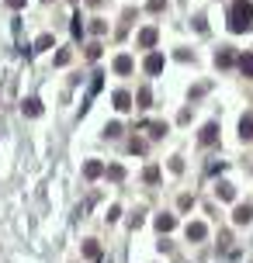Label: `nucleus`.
I'll list each match as a JSON object with an SVG mask.
<instances>
[{"label": "nucleus", "instance_id": "bb28decb", "mask_svg": "<svg viewBox=\"0 0 253 263\" xmlns=\"http://www.w3.org/2000/svg\"><path fill=\"white\" fill-rule=\"evenodd\" d=\"M7 7H14V10H21V7H24V0H7Z\"/></svg>", "mask_w": 253, "mask_h": 263}, {"label": "nucleus", "instance_id": "39448f33", "mask_svg": "<svg viewBox=\"0 0 253 263\" xmlns=\"http://www.w3.org/2000/svg\"><path fill=\"white\" fill-rule=\"evenodd\" d=\"M233 63H236V52H233V49H219V52H215V66L226 69V66H233Z\"/></svg>", "mask_w": 253, "mask_h": 263}, {"label": "nucleus", "instance_id": "a878e982", "mask_svg": "<svg viewBox=\"0 0 253 263\" xmlns=\"http://www.w3.org/2000/svg\"><path fill=\"white\" fill-rule=\"evenodd\" d=\"M163 3L167 0H149V10H163Z\"/></svg>", "mask_w": 253, "mask_h": 263}, {"label": "nucleus", "instance_id": "9b49d317", "mask_svg": "<svg viewBox=\"0 0 253 263\" xmlns=\"http://www.w3.org/2000/svg\"><path fill=\"white\" fill-rule=\"evenodd\" d=\"M236 63H240V69H243V76H250V80H253V52H243Z\"/></svg>", "mask_w": 253, "mask_h": 263}, {"label": "nucleus", "instance_id": "ddd939ff", "mask_svg": "<svg viewBox=\"0 0 253 263\" xmlns=\"http://www.w3.org/2000/svg\"><path fill=\"white\" fill-rule=\"evenodd\" d=\"M115 73H122V76L132 73V56H118V59H115Z\"/></svg>", "mask_w": 253, "mask_h": 263}, {"label": "nucleus", "instance_id": "2eb2a0df", "mask_svg": "<svg viewBox=\"0 0 253 263\" xmlns=\"http://www.w3.org/2000/svg\"><path fill=\"white\" fill-rule=\"evenodd\" d=\"M219 197H222V201H233V197H236V187L222 180V184H219Z\"/></svg>", "mask_w": 253, "mask_h": 263}, {"label": "nucleus", "instance_id": "412c9836", "mask_svg": "<svg viewBox=\"0 0 253 263\" xmlns=\"http://www.w3.org/2000/svg\"><path fill=\"white\" fill-rule=\"evenodd\" d=\"M149 132H153V138H160V135H167V125H160V122H153V125H149Z\"/></svg>", "mask_w": 253, "mask_h": 263}, {"label": "nucleus", "instance_id": "0eeeda50", "mask_svg": "<svg viewBox=\"0 0 253 263\" xmlns=\"http://www.w3.org/2000/svg\"><path fill=\"white\" fill-rule=\"evenodd\" d=\"M240 135H243V138H253V111H247V115L240 118Z\"/></svg>", "mask_w": 253, "mask_h": 263}, {"label": "nucleus", "instance_id": "a211bd4d", "mask_svg": "<svg viewBox=\"0 0 253 263\" xmlns=\"http://www.w3.org/2000/svg\"><path fill=\"white\" fill-rule=\"evenodd\" d=\"M149 101H153V94H149V87H142L139 90V108H149Z\"/></svg>", "mask_w": 253, "mask_h": 263}, {"label": "nucleus", "instance_id": "f8f14e48", "mask_svg": "<svg viewBox=\"0 0 253 263\" xmlns=\"http://www.w3.org/2000/svg\"><path fill=\"white\" fill-rule=\"evenodd\" d=\"M111 101H115V108H118V111H128V108H132V97H128L125 90H118V94H115Z\"/></svg>", "mask_w": 253, "mask_h": 263}, {"label": "nucleus", "instance_id": "7ed1b4c3", "mask_svg": "<svg viewBox=\"0 0 253 263\" xmlns=\"http://www.w3.org/2000/svg\"><path fill=\"white\" fill-rule=\"evenodd\" d=\"M21 111H24L28 118H38V115H42V101H38V97H28V101L21 104Z\"/></svg>", "mask_w": 253, "mask_h": 263}, {"label": "nucleus", "instance_id": "dca6fc26", "mask_svg": "<svg viewBox=\"0 0 253 263\" xmlns=\"http://www.w3.org/2000/svg\"><path fill=\"white\" fill-rule=\"evenodd\" d=\"M84 253H87V257H90V260H97V257H101V246H97V243L90 239V243H87V246H84Z\"/></svg>", "mask_w": 253, "mask_h": 263}, {"label": "nucleus", "instance_id": "20e7f679", "mask_svg": "<svg viewBox=\"0 0 253 263\" xmlns=\"http://www.w3.org/2000/svg\"><path fill=\"white\" fill-rule=\"evenodd\" d=\"M250 218H253V208H250V204H240V208L233 211V222H236V225H247Z\"/></svg>", "mask_w": 253, "mask_h": 263}, {"label": "nucleus", "instance_id": "6ab92c4d", "mask_svg": "<svg viewBox=\"0 0 253 263\" xmlns=\"http://www.w3.org/2000/svg\"><path fill=\"white\" fill-rule=\"evenodd\" d=\"M142 177H146L149 184H156V180H160V166H146V173H142Z\"/></svg>", "mask_w": 253, "mask_h": 263}, {"label": "nucleus", "instance_id": "393cba45", "mask_svg": "<svg viewBox=\"0 0 253 263\" xmlns=\"http://www.w3.org/2000/svg\"><path fill=\"white\" fill-rule=\"evenodd\" d=\"M170 170H173V173H180V170H184V159H180V156H173V159H170Z\"/></svg>", "mask_w": 253, "mask_h": 263}, {"label": "nucleus", "instance_id": "f03ea898", "mask_svg": "<svg viewBox=\"0 0 253 263\" xmlns=\"http://www.w3.org/2000/svg\"><path fill=\"white\" fill-rule=\"evenodd\" d=\"M215 138H219V125H215V122H208V125L201 129V135H198V142H201V145H212Z\"/></svg>", "mask_w": 253, "mask_h": 263}, {"label": "nucleus", "instance_id": "f3484780", "mask_svg": "<svg viewBox=\"0 0 253 263\" xmlns=\"http://www.w3.org/2000/svg\"><path fill=\"white\" fill-rule=\"evenodd\" d=\"M70 31H73V38H80V35H84V21H80V14L73 17V24H70Z\"/></svg>", "mask_w": 253, "mask_h": 263}, {"label": "nucleus", "instance_id": "6e6552de", "mask_svg": "<svg viewBox=\"0 0 253 263\" xmlns=\"http://www.w3.org/2000/svg\"><path fill=\"white\" fill-rule=\"evenodd\" d=\"M146 73H160V69H163V56H160V52H153V56H146Z\"/></svg>", "mask_w": 253, "mask_h": 263}, {"label": "nucleus", "instance_id": "b1692460", "mask_svg": "<svg viewBox=\"0 0 253 263\" xmlns=\"http://www.w3.org/2000/svg\"><path fill=\"white\" fill-rule=\"evenodd\" d=\"M49 45H52V35H42V38L35 42V49H49Z\"/></svg>", "mask_w": 253, "mask_h": 263}, {"label": "nucleus", "instance_id": "aec40b11", "mask_svg": "<svg viewBox=\"0 0 253 263\" xmlns=\"http://www.w3.org/2000/svg\"><path fill=\"white\" fill-rule=\"evenodd\" d=\"M104 135H108V138H118V135H122V125H118V122H111V125L104 129Z\"/></svg>", "mask_w": 253, "mask_h": 263}, {"label": "nucleus", "instance_id": "9d476101", "mask_svg": "<svg viewBox=\"0 0 253 263\" xmlns=\"http://www.w3.org/2000/svg\"><path fill=\"white\" fill-rule=\"evenodd\" d=\"M101 173H104V166H101L97 159H90V163H84V177H87V180H94V177H101Z\"/></svg>", "mask_w": 253, "mask_h": 263}, {"label": "nucleus", "instance_id": "423d86ee", "mask_svg": "<svg viewBox=\"0 0 253 263\" xmlns=\"http://www.w3.org/2000/svg\"><path fill=\"white\" fill-rule=\"evenodd\" d=\"M139 45H142V49H153V45H156V28H142V31H139Z\"/></svg>", "mask_w": 253, "mask_h": 263}, {"label": "nucleus", "instance_id": "f257e3e1", "mask_svg": "<svg viewBox=\"0 0 253 263\" xmlns=\"http://www.w3.org/2000/svg\"><path fill=\"white\" fill-rule=\"evenodd\" d=\"M250 28H253V3L250 0H236V3L229 7V31L243 35V31H250Z\"/></svg>", "mask_w": 253, "mask_h": 263}, {"label": "nucleus", "instance_id": "4468645a", "mask_svg": "<svg viewBox=\"0 0 253 263\" xmlns=\"http://www.w3.org/2000/svg\"><path fill=\"white\" fill-rule=\"evenodd\" d=\"M173 225H177V218H173V215H156V229H160V232H170Z\"/></svg>", "mask_w": 253, "mask_h": 263}, {"label": "nucleus", "instance_id": "4be33fe9", "mask_svg": "<svg viewBox=\"0 0 253 263\" xmlns=\"http://www.w3.org/2000/svg\"><path fill=\"white\" fill-rule=\"evenodd\" d=\"M108 177H111V180H122L125 170H122V166H108Z\"/></svg>", "mask_w": 253, "mask_h": 263}, {"label": "nucleus", "instance_id": "5701e85b", "mask_svg": "<svg viewBox=\"0 0 253 263\" xmlns=\"http://www.w3.org/2000/svg\"><path fill=\"white\" fill-rule=\"evenodd\" d=\"M104 28H108L104 21H90V31H94V35H104Z\"/></svg>", "mask_w": 253, "mask_h": 263}, {"label": "nucleus", "instance_id": "1a4fd4ad", "mask_svg": "<svg viewBox=\"0 0 253 263\" xmlns=\"http://www.w3.org/2000/svg\"><path fill=\"white\" fill-rule=\"evenodd\" d=\"M205 236H208L205 222H191V225H187V239H205Z\"/></svg>", "mask_w": 253, "mask_h": 263}]
</instances>
